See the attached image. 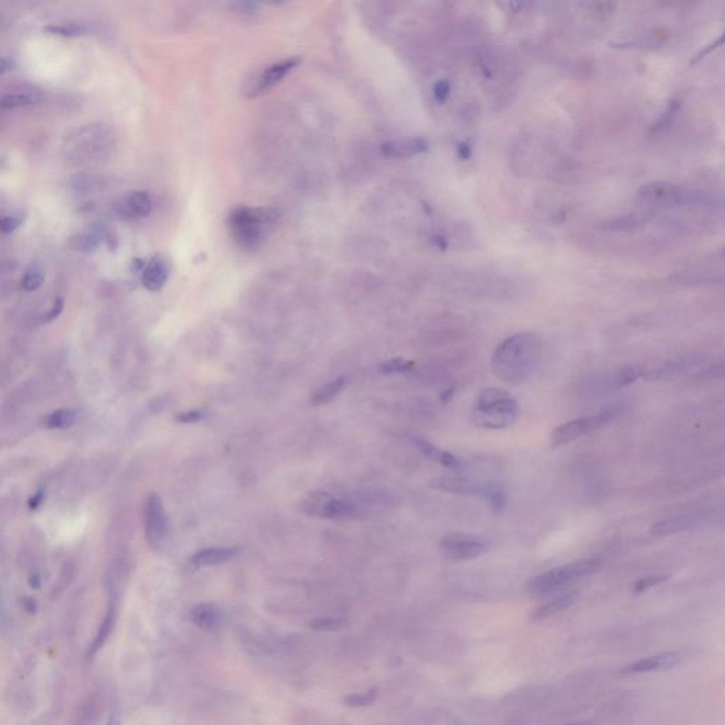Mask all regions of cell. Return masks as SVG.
I'll use <instances>...</instances> for the list:
<instances>
[{
	"instance_id": "1",
	"label": "cell",
	"mask_w": 725,
	"mask_h": 725,
	"mask_svg": "<svg viewBox=\"0 0 725 725\" xmlns=\"http://www.w3.org/2000/svg\"><path fill=\"white\" fill-rule=\"evenodd\" d=\"M543 353L537 335L523 332L504 339L495 350L490 361L493 374L503 383L519 386L536 372Z\"/></svg>"
},
{
	"instance_id": "2",
	"label": "cell",
	"mask_w": 725,
	"mask_h": 725,
	"mask_svg": "<svg viewBox=\"0 0 725 725\" xmlns=\"http://www.w3.org/2000/svg\"><path fill=\"white\" fill-rule=\"evenodd\" d=\"M519 404L508 391L490 387L476 397L471 420L479 428L503 430L519 420Z\"/></svg>"
},
{
	"instance_id": "3",
	"label": "cell",
	"mask_w": 725,
	"mask_h": 725,
	"mask_svg": "<svg viewBox=\"0 0 725 725\" xmlns=\"http://www.w3.org/2000/svg\"><path fill=\"white\" fill-rule=\"evenodd\" d=\"M601 566L599 559H578L565 565L548 569V571L533 577L526 584V591L533 595H544L552 592L569 581L594 574Z\"/></svg>"
},
{
	"instance_id": "4",
	"label": "cell",
	"mask_w": 725,
	"mask_h": 725,
	"mask_svg": "<svg viewBox=\"0 0 725 725\" xmlns=\"http://www.w3.org/2000/svg\"><path fill=\"white\" fill-rule=\"evenodd\" d=\"M615 416L616 413L613 409H603V411L595 413V416H592V417L577 418L573 421H568L565 424H561L551 432V437H550L551 446L552 448L564 446L594 430L605 427L615 418Z\"/></svg>"
},
{
	"instance_id": "5",
	"label": "cell",
	"mask_w": 725,
	"mask_h": 725,
	"mask_svg": "<svg viewBox=\"0 0 725 725\" xmlns=\"http://www.w3.org/2000/svg\"><path fill=\"white\" fill-rule=\"evenodd\" d=\"M302 510L314 517L330 520H349L354 517V507L328 492H310L300 501Z\"/></svg>"
},
{
	"instance_id": "6",
	"label": "cell",
	"mask_w": 725,
	"mask_h": 725,
	"mask_svg": "<svg viewBox=\"0 0 725 725\" xmlns=\"http://www.w3.org/2000/svg\"><path fill=\"white\" fill-rule=\"evenodd\" d=\"M490 548V543L488 539L471 533H449L441 540V551L449 559L455 561H466L474 559Z\"/></svg>"
},
{
	"instance_id": "7",
	"label": "cell",
	"mask_w": 725,
	"mask_h": 725,
	"mask_svg": "<svg viewBox=\"0 0 725 725\" xmlns=\"http://www.w3.org/2000/svg\"><path fill=\"white\" fill-rule=\"evenodd\" d=\"M143 522L147 544L152 550L161 548L169 533V520L163 501L156 493H150L145 501Z\"/></svg>"
},
{
	"instance_id": "8",
	"label": "cell",
	"mask_w": 725,
	"mask_h": 725,
	"mask_svg": "<svg viewBox=\"0 0 725 725\" xmlns=\"http://www.w3.org/2000/svg\"><path fill=\"white\" fill-rule=\"evenodd\" d=\"M646 203L656 205H680L700 203L703 196L696 191L684 190L683 187L667 183H649L639 191Z\"/></svg>"
},
{
	"instance_id": "9",
	"label": "cell",
	"mask_w": 725,
	"mask_h": 725,
	"mask_svg": "<svg viewBox=\"0 0 725 725\" xmlns=\"http://www.w3.org/2000/svg\"><path fill=\"white\" fill-rule=\"evenodd\" d=\"M500 483L492 481L481 482L462 476H438L430 479V486L437 490L460 496H478L486 500L497 489Z\"/></svg>"
},
{
	"instance_id": "10",
	"label": "cell",
	"mask_w": 725,
	"mask_h": 725,
	"mask_svg": "<svg viewBox=\"0 0 725 725\" xmlns=\"http://www.w3.org/2000/svg\"><path fill=\"white\" fill-rule=\"evenodd\" d=\"M302 63L300 57H292L288 60H284L281 63L272 64L267 68H264L261 73H258L252 80L248 81L245 87V94L248 98H255L271 89L274 85H277L284 77H286L292 70H295Z\"/></svg>"
},
{
	"instance_id": "11",
	"label": "cell",
	"mask_w": 725,
	"mask_h": 725,
	"mask_svg": "<svg viewBox=\"0 0 725 725\" xmlns=\"http://www.w3.org/2000/svg\"><path fill=\"white\" fill-rule=\"evenodd\" d=\"M103 139V128L98 125H88L81 129H77L74 135L67 136L64 149L67 150L68 156L84 158L96 149L98 142Z\"/></svg>"
},
{
	"instance_id": "12",
	"label": "cell",
	"mask_w": 725,
	"mask_h": 725,
	"mask_svg": "<svg viewBox=\"0 0 725 725\" xmlns=\"http://www.w3.org/2000/svg\"><path fill=\"white\" fill-rule=\"evenodd\" d=\"M680 661V657L675 652H664L654 656L643 657L638 661H634L622 668V675H639V673H650V671H659V670H667L678 666Z\"/></svg>"
},
{
	"instance_id": "13",
	"label": "cell",
	"mask_w": 725,
	"mask_h": 725,
	"mask_svg": "<svg viewBox=\"0 0 725 725\" xmlns=\"http://www.w3.org/2000/svg\"><path fill=\"white\" fill-rule=\"evenodd\" d=\"M191 620L201 631L214 632L221 625L223 615L216 605L210 602H201L193 608Z\"/></svg>"
},
{
	"instance_id": "14",
	"label": "cell",
	"mask_w": 725,
	"mask_h": 725,
	"mask_svg": "<svg viewBox=\"0 0 725 725\" xmlns=\"http://www.w3.org/2000/svg\"><path fill=\"white\" fill-rule=\"evenodd\" d=\"M169 275L168 263L162 256H154L145 267L142 274V284L147 291L156 292L163 288Z\"/></svg>"
},
{
	"instance_id": "15",
	"label": "cell",
	"mask_w": 725,
	"mask_h": 725,
	"mask_svg": "<svg viewBox=\"0 0 725 725\" xmlns=\"http://www.w3.org/2000/svg\"><path fill=\"white\" fill-rule=\"evenodd\" d=\"M238 554V548L235 547H212V548H204L198 552H196L190 558V564L196 568L200 566H209V565H219L223 562H227L228 559L234 558Z\"/></svg>"
},
{
	"instance_id": "16",
	"label": "cell",
	"mask_w": 725,
	"mask_h": 725,
	"mask_svg": "<svg viewBox=\"0 0 725 725\" xmlns=\"http://www.w3.org/2000/svg\"><path fill=\"white\" fill-rule=\"evenodd\" d=\"M428 149V143L424 139H411V140H397L388 142L383 145L381 150L388 158H408L413 154L423 153Z\"/></svg>"
},
{
	"instance_id": "17",
	"label": "cell",
	"mask_w": 725,
	"mask_h": 725,
	"mask_svg": "<svg viewBox=\"0 0 725 725\" xmlns=\"http://www.w3.org/2000/svg\"><path fill=\"white\" fill-rule=\"evenodd\" d=\"M413 444H416L418 451H421L427 457H430L434 462L445 466V468L453 469V471H460L462 469L463 464L455 455L437 448L435 445H432L431 442H428V441H425L423 438H416V439H413Z\"/></svg>"
},
{
	"instance_id": "18",
	"label": "cell",
	"mask_w": 725,
	"mask_h": 725,
	"mask_svg": "<svg viewBox=\"0 0 725 725\" xmlns=\"http://www.w3.org/2000/svg\"><path fill=\"white\" fill-rule=\"evenodd\" d=\"M697 525H698V522L696 519V515H678V517H673V519L654 523L650 527V533L653 536H670V534L694 529Z\"/></svg>"
},
{
	"instance_id": "19",
	"label": "cell",
	"mask_w": 725,
	"mask_h": 725,
	"mask_svg": "<svg viewBox=\"0 0 725 725\" xmlns=\"http://www.w3.org/2000/svg\"><path fill=\"white\" fill-rule=\"evenodd\" d=\"M578 598V592L577 591H569L566 594H562L561 596L541 605L540 608H537L533 615H532V619L533 620H543V619H547L555 613H559L565 609H568L571 605L576 603Z\"/></svg>"
},
{
	"instance_id": "20",
	"label": "cell",
	"mask_w": 725,
	"mask_h": 725,
	"mask_svg": "<svg viewBox=\"0 0 725 725\" xmlns=\"http://www.w3.org/2000/svg\"><path fill=\"white\" fill-rule=\"evenodd\" d=\"M115 624H117V606L115 605H110L105 616H103L102 622L99 625V629L96 632V636L92 642V646H91V650H89V654H95L98 653L103 645H105L110 639V636L112 635L114 632V628H115Z\"/></svg>"
},
{
	"instance_id": "21",
	"label": "cell",
	"mask_w": 725,
	"mask_h": 725,
	"mask_svg": "<svg viewBox=\"0 0 725 725\" xmlns=\"http://www.w3.org/2000/svg\"><path fill=\"white\" fill-rule=\"evenodd\" d=\"M152 198L147 191H133L125 201L126 213L132 217H146L152 212Z\"/></svg>"
},
{
	"instance_id": "22",
	"label": "cell",
	"mask_w": 725,
	"mask_h": 725,
	"mask_svg": "<svg viewBox=\"0 0 725 725\" xmlns=\"http://www.w3.org/2000/svg\"><path fill=\"white\" fill-rule=\"evenodd\" d=\"M346 383H347L346 377H339V379L325 384L323 387L318 388L314 393V395L310 397V402H312L314 405H323V404L330 402L333 398H336L343 391Z\"/></svg>"
},
{
	"instance_id": "23",
	"label": "cell",
	"mask_w": 725,
	"mask_h": 725,
	"mask_svg": "<svg viewBox=\"0 0 725 725\" xmlns=\"http://www.w3.org/2000/svg\"><path fill=\"white\" fill-rule=\"evenodd\" d=\"M75 420H77L75 411L68 409V408H61V409H56L50 413L48 418L45 420V425L53 430H66V428L71 427L75 423Z\"/></svg>"
},
{
	"instance_id": "24",
	"label": "cell",
	"mask_w": 725,
	"mask_h": 725,
	"mask_svg": "<svg viewBox=\"0 0 725 725\" xmlns=\"http://www.w3.org/2000/svg\"><path fill=\"white\" fill-rule=\"evenodd\" d=\"M44 31H47L50 34L63 36V37H78V36H85L89 31V26L85 24V23L71 22V23L47 26L44 29Z\"/></svg>"
},
{
	"instance_id": "25",
	"label": "cell",
	"mask_w": 725,
	"mask_h": 725,
	"mask_svg": "<svg viewBox=\"0 0 725 725\" xmlns=\"http://www.w3.org/2000/svg\"><path fill=\"white\" fill-rule=\"evenodd\" d=\"M101 244V235L96 233L77 234L68 240V247L80 252H92Z\"/></svg>"
},
{
	"instance_id": "26",
	"label": "cell",
	"mask_w": 725,
	"mask_h": 725,
	"mask_svg": "<svg viewBox=\"0 0 725 725\" xmlns=\"http://www.w3.org/2000/svg\"><path fill=\"white\" fill-rule=\"evenodd\" d=\"M377 698V690L372 689L362 693H354L343 697V703L349 707H367L373 704Z\"/></svg>"
},
{
	"instance_id": "27",
	"label": "cell",
	"mask_w": 725,
	"mask_h": 725,
	"mask_svg": "<svg viewBox=\"0 0 725 725\" xmlns=\"http://www.w3.org/2000/svg\"><path fill=\"white\" fill-rule=\"evenodd\" d=\"M413 367H416V362L398 357V358H393V360H388V361L383 362L381 367H380V372L383 374H394V373L409 372Z\"/></svg>"
},
{
	"instance_id": "28",
	"label": "cell",
	"mask_w": 725,
	"mask_h": 725,
	"mask_svg": "<svg viewBox=\"0 0 725 725\" xmlns=\"http://www.w3.org/2000/svg\"><path fill=\"white\" fill-rule=\"evenodd\" d=\"M33 103V99L24 94H10L0 99V108L3 110H15L29 107Z\"/></svg>"
},
{
	"instance_id": "29",
	"label": "cell",
	"mask_w": 725,
	"mask_h": 725,
	"mask_svg": "<svg viewBox=\"0 0 725 725\" xmlns=\"http://www.w3.org/2000/svg\"><path fill=\"white\" fill-rule=\"evenodd\" d=\"M43 282H44L43 271L38 268H31L24 274V277L22 279V288L27 292H34L41 288Z\"/></svg>"
},
{
	"instance_id": "30",
	"label": "cell",
	"mask_w": 725,
	"mask_h": 725,
	"mask_svg": "<svg viewBox=\"0 0 725 725\" xmlns=\"http://www.w3.org/2000/svg\"><path fill=\"white\" fill-rule=\"evenodd\" d=\"M488 503L493 511V514L499 515L504 511L507 503V492L503 485H499L497 489L488 497Z\"/></svg>"
},
{
	"instance_id": "31",
	"label": "cell",
	"mask_w": 725,
	"mask_h": 725,
	"mask_svg": "<svg viewBox=\"0 0 725 725\" xmlns=\"http://www.w3.org/2000/svg\"><path fill=\"white\" fill-rule=\"evenodd\" d=\"M342 620L335 617H318L309 622V628L316 632H333L340 629Z\"/></svg>"
},
{
	"instance_id": "32",
	"label": "cell",
	"mask_w": 725,
	"mask_h": 725,
	"mask_svg": "<svg viewBox=\"0 0 725 725\" xmlns=\"http://www.w3.org/2000/svg\"><path fill=\"white\" fill-rule=\"evenodd\" d=\"M642 376H643L642 369H639V367H625V369H622L617 373L615 381H616V386L620 388V387H627V386L635 383Z\"/></svg>"
},
{
	"instance_id": "33",
	"label": "cell",
	"mask_w": 725,
	"mask_h": 725,
	"mask_svg": "<svg viewBox=\"0 0 725 725\" xmlns=\"http://www.w3.org/2000/svg\"><path fill=\"white\" fill-rule=\"evenodd\" d=\"M668 580V576H650V577H645V578H640L638 580L634 585H632V592L634 594H642L656 585H660L663 583H666Z\"/></svg>"
},
{
	"instance_id": "34",
	"label": "cell",
	"mask_w": 725,
	"mask_h": 725,
	"mask_svg": "<svg viewBox=\"0 0 725 725\" xmlns=\"http://www.w3.org/2000/svg\"><path fill=\"white\" fill-rule=\"evenodd\" d=\"M23 221H24V216L23 214H13V216L2 217V219H0V231L5 233V234L13 233L23 224Z\"/></svg>"
},
{
	"instance_id": "35",
	"label": "cell",
	"mask_w": 725,
	"mask_h": 725,
	"mask_svg": "<svg viewBox=\"0 0 725 725\" xmlns=\"http://www.w3.org/2000/svg\"><path fill=\"white\" fill-rule=\"evenodd\" d=\"M639 217H640V216H636V214H635V217H634V214H632V216L619 217V219H616L615 221L610 223V228H613V230H628V228H634V227H636L638 224L642 223V220H639Z\"/></svg>"
},
{
	"instance_id": "36",
	"label": "cell",
	"mask_w": 725,
	"mask_h": 725,
	"mask_svg": "<svg viewBox=\"0 0 725 725\" xmlns=\"http://www.w3.org/2000/svg\"><path fill=\"white\" fill-rule=\"evenodd\" d=\"M203 417H204V413L201 411H186V412L179 413V416L176 417V421L180 424H196V423L201 421Z\"/></svg>"
},
{
	"instance_id": "37",
	"label": "cell",
	"mask_w": 725,
	"mask_h": 725,
	"mask_svg": "<svg viewBox=\"0 0 725 725\" xmlns=\"http://www.w3.org/2000/svg\"><path fill=\"white\" fill-rule=\"evenodd\" d=\"M449 92H451V87H449V82H446V81H439L434 88V95L438 102H444L449 96Z\"/></svg>"
},
{
	"instance_id": "38",
	"label": "cell",
	"mask_w": 725,
	"mask_h": 725,
	"mask_svg": "<svg viewBox=\"0 0 725 725\" xmlns=\"http://www.w3.org/2000/svg\"><path fill=\"white\" fill-rule=\"evenodd\" d=\"M63 307H64V300H63L61 298L56 299L53 307L50 309V312H48L47 316H45V321H47V322H53V321H56V319L60 316V314L63 312Z\"/></svg>"
},
{
	"instance_id": "39",
	"label": "cell",
	"mask_w": 725,
	"mask_h": 725,
	"mask_svg": "<svg viewBox=\"0 0 725 725\" xmlns=\"http://www.w3.org/2000/svg\"><path fill=\"white\" fill-rule=\"evenodd\" d=\"M13 67H15V63L12 60L0 57V75L9 73L10 70H13Z\"/></svg>"
},
{
	"instance_id": "40",
	"label": "cell",
	"mask_w": 725,
	"mask_h": 725,
	"mask_svg": "<svg viewBox=\"0 0 725 725\" xmlns=\"http://www.w3.org/2000/svg\"><path fill=\"white\" fill-rule=\"evenodd\" d=\"M43 499H44V492H43V490L37 492V493L34 495V497H31V500L29 501L30 508H37V507L43 503Z\"/></svg>"
},
{
	"instance_id": "41",
	"label": "cell",
	"mask_w": 725,
	"mask_h": 725,
	"mask_svg": "<svg viewBox=\"0 0 725 725\" xmlns=\"http://www.w3.org/2000/svg\"><path fill=\"white\" fill-rule=\"evenodd\" d=\"M453 393H455V390H453V388H449V390H445V391H444V393H442V394H441V401H442V402H444V404H446V402H449V400H451V398H452V397H453Z\"/></svg>"
},
{
	"instance_id": "42",
	"label": "cell",
	"mask_w": 725,
	"mask_h": 725,
	"mask_svg": "<svg viewBox=\"0 0 725 725\" xmlns=\"http://www.w3.org/2000/svg\"><path fill=\"white\" fill-rule=\"evenodd\" d=\"M29 583L31 585V588H38L40 587V578L37 574H31L30 578H29Z\"/></svg>"
},
{
	"instance_id": "43",
	"label": "cell",
	"mask_w": 725,
	"mask_h": 725,
	"mask_svg": "<svg viewBox=\"0 0 725 725\" xmlns=\"http://www.w3.org/2000/svg\"><path fill=\"white\" fill-rule=\"evenodd\" d=\"M107 725H119V721H118L117 715H111V718H110V721H108Z\"/></svg>"
},
{
	"instance_id": "44",
	"label": "cell",
	"mask_w": 725,
	"mask_h": 725,
	"mask_svg": "<svg viewBox=\"0 0 725 725\" xmlns=\"http://www.w3.org/2000/svg\"><path fill=\"white\" fill-rule=\"evenodd\" d=\"M565 725H591L588 721H577V722H569Z\"/></svg>"
},
{
	"instance_id": "45",
	"label": "cell",
	"mask_w": 725,
	"mask_h": 725,
	"mask_svg": "<svg viewBox=\"0 0 725 725\" xmlns=\"http://www.w3.org/2000/svg\"><path fill=\"white\" fill-rule=\"evenodd\" d=\"M342 725H351V724H342Z\"/></svg>"
}]
</instances>
